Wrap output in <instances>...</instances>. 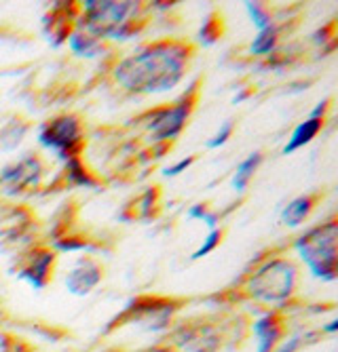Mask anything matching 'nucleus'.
Returning a JSON list of instances; mask_svg holds the SVG:
<instances>
[{
  "label": "nucleus",
  "instance_id": "f257e3e1",
  "mask_svg": "<svg viewBox=\"0 0 338 352\" xmlns=\"http://www.w3.org/2000/svg\"><path fill=\"white\" fill-rule=\"evenodd\" d=\"M193 55V45L184 41L148 43L116 61L112 78L127 93H165L176 89L187 76Z\"/></svg>",
  "mask_w": 338,
  "mask_h": 352
},
{
  "label": "nucleus",
  "instance_id": "f03ea898",
  "mask_svg": "<svg viewBox=\"0 0 338 352\" xmlns=\"http://www.w3.org/2000/svg\"><path fill=\"white\" fill-rule=\"evenodd\" d=\"M298 283V268L290 258H268L260 262L245 280L248 294L264 304H282L292 298Z\"/></svg>",
  "mask_w": 338,
  "mask_h": 352
},
{
  "label": "nucleus",
  "instance_id": "7ed1b4c3",
  "mask_svg": "<svg viewBox=\"0 0 338 352\" xmlns=\"http://www.w3.org/2000/svg\"><path fill=\"white\" fill-rule=\"evenodd\" d=\"M336 245H338V223L330 219L321 226L311 228L296 239L294 247L300 260L309 266L311 274L319 280H334L338 272L336 264Z\"/></svg>",
  "mask_w": 338,
  "mask_h": 352
},
{
  "label": "nucleus",
  "instance_id": "20e7f679",
  "mask_svg": "<svg viewBox=\"0 0 338 352\" xmlns=\"http://www.w3.org/2000/svg\"><path fill=\"white\" fill-rule=\"evenodd\" d=\"M83 17L78 19V30L98 41L110 38L114 32L131 19H138L142 9L140 3H125V0H87L81 5Z\"/></svg>",
  "mask_w": 338,
  "mask_h": 352
},
{
  "label": "nucleus",
  "instance_id": "39448f33",
  "mask_svg": "<svg viewBox=\"0 0 338 352\" xmlns=\"http://www.w3.org/2000/svg\"><path fill=\"white\" fill-rule=\"evenodd\" d=\"M39 142L43 148L57 154L59 161H74L81 158L85 148V131L83 120L76 114H59L49 118L39 129Z\"/></svg>",
  "mask_w": 338,
  "mask_h": 352
},
{
  "label": "nucleus",
  "instance_id": "423d86ee",
  "mask_svg": "<svg viewBox=\"0 0 338 352\" xmlns=\"http://www.w3.org/2000/svg\"><path fill=\"white\" fill-rule=\"evenodd\" d=\"M193 95L184 93L178 102H173L171 106H163L159 110L148 112L144 118V126L146 131L150 133V138L155 142H173L187 126L191 112H193Z\"/></svg>",
  "mask_w": 338,
  "mask_h": 352
},
{
  "label": "nucleus",
  "instance_id": "0eeeda50",
  "mask_svg": "<svg viewBox=\"0 0 338 352\" xmlns=\"http://www.w3.org/2000/svg\"><path fill=\"white\" fill-rule=\"evenodd\" d=\"M45 165L36 154H25L0 171V188L7 197H25L41 184Z\"/></svg>",
  "mask_w": 338,
  "mask_h": 352
},
{
  "label": "nucleus",
  "instance_id": "6e6552de",
  "mask_svg": "<svg viewBox=\"0 0 338 352\" xmlns=\"http://www.w3.org/2000/svg\"><path fill=\"white\" fill-rule=\"evenodd\" d=\"M176 306L165 300H138L134 302L125 314L120 316V321L142 325L146 331H163L169 325V318L173 314Z\"/></svg>",
  "mask_w": 338,
  "mask_h": 352
},
{
  "label": "nucleus",
  "instance_id": "1a4fd4ad",
  "mask_svg": "<svg viewBox=\"0 0 338 352\" xmlns=\"http://www.w3.org/2000/svg\"><path fill=\"white\" fill-rule=\"evenodd\" d=\"M53 266H55V253L47 247H34L21 260V266L15 270V274L17 278L32 285L34 289H45L51 280Z\"/></svg>",
  "mask_w": 338,
  "mask_h": 352
},
{
  "label": "nucleus",
  "instance_id": "9d476101",
  "mask_svg": "<svg viewBox=\"0 0 338 352\" xmlns=\"http://www.w3.org/2000/svg\"><path fill=\"white\" fill-rule=\"evenodd\" d=\"M102 278H104V266L96 258H81L68 270L64 283L68 294L76 298H85L102 283Z\"/></svg>",
  "mask_w": 338,
  "mask_h": 352
},
{
  "label": "nucleus",
  "instance_id": "9b49d317",
  "mask_svg": "<svg viewBox=\"0 0 338 352\" xmlns=\"http://www.w3.org/2000/svg\"><path fill=\"white\" fill-rule=\"evenodd\" d=\"M173 342L184 352H218L222 346L218 329L203 323L180 327Z\"/></svg>",
  "mask_w": 338,
  "mask_h": 352
},
{
  "label": "nucleus",
  "instance_id": "f8f14e48",
  "mask_svg": "<svg viewBox=\"0 0 338 352\" xmlns=\"http://www.w3.org/2000/svg\"><path fill=\"white\" fill-rule=\"evenodd\" d=\"M74 23H76L74 9H70L66 5L51 9L43 19V30H45V36L49 38V45L59 47V45L68 43V38L74 32Z\"/></svg>",
  "mask_w": 338,
  "mask_h": 352
},
{
  "label": "nucleus",
  "instance_id": "ddd939ff",
  "mask_svg": "<svg viewBox=\"0 0 338 352\" xmlns=\"http://www.w3.org/2000/svg\"><path fill=\"white\" fill-rule=\"evenodd\" d=\"M254 336L258 340L256 352H273L284 336V321L279 312H266L254 323Z\"/></svg>",
  "mask_w": 338,
  "mask_h": 352
},
{
  "label": "nucleus",
  "instance_id": "4468645a",
  "mask_svg": "<svg viewBox=\"0 0 338 352\" xmlns=\"http://www.w3.org/2000/svg\"><path fill=\"white\" fill-rule=\"evenodd\" d=\"M319 199H321L319 195H300V197L292 199L286 205V209L282 211V219H284L286 226L298 228L300 223H304L306 219H309V215L313 213Z\"/></svg>",
  "mask_w": 338,
  "mask_h": 352
},
{
  "label": "nucleus",
  "instance_id": "2eb2a0df",
  "mask_svg": "<svg viewBox=\"0 0 338 352\" xmlns=\"http://www.w3.org/2000/svg\"><path fill=\"white\" fill-rule=\"evenodd\" d=\"M321 129H324V120L321 118H306V120L298 122L294 126L290 140L284 146V154H292V152H296V150H300L304 146H309L319 135Z\"/></svg>",
  "mask_w": 338,
  "mask_h": 352
},
{
  "label": "nucleus",
  "instance_id": "dca6fc26",
  "mask_svg": "<svg viewBox=\"0 0 338 352\" xmlns=\"http://www.w3.org/2000/svg\"><path fill=\"white\" fill-rule=\"evenodd\" d=\"M68 47L70 51L76 55V57H83V59H98L106 53V47H104V41H98L94 36L85 34L81 30H74L72 36L68 38Z\"/></svg>",
  "mask_w": 338,
  "mask_h": 352
},
{
  "label": "nucleus",
  "instance_id": "f3484780",
  "mask_svg": "<svg viewBox=\"0 0 338 352\" xmlns=\"http://www.w3.org/2000/svg\"><path fill=\"white\" fill-rule=\"evenodd\" d=\"M260 163H262V152L256 150V152H252L248 158H243V161L237 165L235 175H233V188L237 192H245V190H248V186H250L256 169L260 167Z\"/></svg>",
  "mask_w": 338,
  "mask_h": 352
},
{
  "label": "nucleus",
  "instance_id": "a211bd4d",
  "mask_svg": "<svg viewBox=\"0 0 338 352\" xmlns=\"http://www.w3.org/2000/svg\"><path fill=\"white\" fill-rule=\"evenodd\" d=\"M30 124L21 118H13L0 129V152H13L25 138Z\"/></svg>",
  "mask_w": 338,
  "mask_h": 352
},
{
  "label": "nucleus",
  "instance_id": "6ab92c4d",
  "mask_svg": "<svg viewBox=\"0 0 338 352\" xmlns=\"http://www.w3.org/2000/svg\"><path fill=\"white\" fill-rule=\"evenodd\" d=\"M277 43H279V28L273 23L271 28L258 30V34L250 45V53L256 57H266L277 49Z\"/></svg>",
  "mask_w": 338,
  "mask_h": 352
},
{
  "label": "nucleus",
  "instance_id": "aec40b11",
  "mask_svg": "<svg viewBox=\"0 0 338 352\" xmlns=\"http://www.w3.org/2000/svg\"><path fill=\"white\" fill-rule=\"evenodd\" d=\"M64 165H66V177L70 184H74L78 188H96L98 186L96 177L85 169L81 158H74V161H68Z\"/></svg>",
  "mask_w": 338,
  "mask_h": 352
},
{
  "label": "nucleus",
  "instance_id": "412c9836",
  "mask_svg": "<svg viewBox=\"0 0 338 352\" xmlns=\"http://www.w3.org/2000/svg\"><path fill=\"white\" fill-rule=\"evenodd\" d=\"M220 36H222V19L218 13H209L205 23L199 30V41L203 45H213Z\"/></svg>",
  "mask_w": 338,
  "mask_h": 352
},
{
  "label": "nucleus",
  "instance_id": "4be33fe9",
  "mask_svg": "<svg viewBox=\"0 0 338 352\" xmlns=\"http://www.w3.org/2000/svg\"><path fill=\"white\" fill-rule=\"evenodd\" d=\"M245 9H248L250 19L256 25V30H264V28L273 25V17H271V11L266 9V5H262V3H245Z\"/></svg>",
  "mask_w": 338,
  "mask_h": 352
},
{
  "label": "nucleus",
  "instance_id": "5701e85b",
  "mask_svg": "<svg viewBox=\"0 0 338 352\" xmlns=\"http://www.w3.org/2000/svg\"><path fill=\"white\" fill-rule=\"evenodd\" d=\"M222 236H224V232H222L220 228L209 230V232H207V236H205V241H203V243L199 245V249L191 255V260H201V258H205V255H209L213 249H216V247L220 245Z\"/></svg>",
  "mask_w": 338,
  "mask_h": 352
},
{
  "label": "nucleus",
  "instance_id": "b1692460",
  "mask_svg": "<svg viewBox=\"0 0 338 352\" xmlns=\"http://www.w3.org/2000/svg\"><path fill=\"white\" fill-rule=\"evenodd\" d=\"M189 217L191 219H201L205 226H207V230L218 228V219H220V215L216 211H209L205 205H193L189 209Z\"/></svg>",
  "mask_w": 338,
  "mask_h": 352
},
{
  "label": "nucleus",
  "instance_id": "393cba45",
  "mask_svg": "<svg viewBox=\"0 0 338 352\" xmlns=\"http://www.w3.org/2000/svg\"><path fill=\"white\" fill-rule=\"evenodd\" d=\"M233 129H235V124L231 122V120H226V122H222L220 124V129L216 131V135H213L211 140H207V148L209 150H216V148H220V146H224L229 140H231V135H233Z\"/></svg>",
  "mask_w": 338,
  "mask_h": 352
},
{
  "label": "nucleus",
  "instance_id": "a878e982",
  "mask_svg": "<svg viewBox=\"0 0 338 352\" xmlns=\"http://www.w3.org/2000/svg\"><path fill=\"white\" fill-rule=\"evenodd\" d=\"M157 199H159V190L157 188H148L142 199H140V213L142 217H150L152 211L157 209Z\"/></svg>",
  "mask_w": 338,
  "mask_h": 352
},
{
  "label": "nucleus",
  "instance_id": "bb28decb",
  "mask_svg": "<svg viewBox=\"0 0 338 352\" xmlns=\"http://www.w3.org/2000/svg\"><path fill=\"white\" fill-rule=\"evenodd\" d=\"M193 163H195V156H187V158H182V161L173 163L171 167H167L163 173H165L167 177H178V175H182L184 171H187Z\"/></svg>",
  "mask_w": 338,
  "mask_h": 352
},
{
  "label": "nucleus",
  "instance_id": "cd10ccee",
  "mask_svg": "<svg viewBox=\"0 0 338 352\" xmlns=\"http://www.w3.org/2000/svg\"><path fill=\"white\" fill-rule=\"evenodd\" d=\"M306 340H309V336H302V333H298V336L290 338L288 342H284L279 348H275L273 352H296V350L302 346V342H306Z\"/></svg>",
  "mask_w": 338,
  "mask_h": 352
},
{
  "label": "nucleus",
  "instance_id": "c85d7f7f",
  "mask_svg": "<svg viewBox=\"0 0 338 352\" xmlns=\"http://www.w3.org/2000/svg\"><path fill=\"white\" fill-rule=\"evenodd\" d=\"M330 106H332V100H330V98L321 100V102L311 110L309 118H321V120H326V116H328V112H330Z\"/></svg>",
  "mask_w": 338,
  "mask_h": 352
},
{
  "label": "nucleus",
  "instance_id": "c756f323",
  "mask_svg": "<svg viewBox=\"0 0 338 352\" xmlns=\"http://www.w3.org/2000/svg\"><path fill=\"white\" fill-rule=\"evenodd\" d=\"M313 41L317 43V45H324V43H328V41H334V34H332V25L330 28H319L315 34H313Z\"/></svg>",
  "mask_w": 338,
  "mask_h": 352
},
{
  "label": "nucleus",
  "instance_id": "7c9ffc66",
  "mask_svg": "<svg viewBox=\"0 0 338 352\" xmlns=\"http://www.w3.org/2000/svg\"><path fill=\"white\" fill-rule=\"evenodd\" d=\"M57 249H64V251H83L87 249L89 245L83 243V241H66V243H55Z\"/></svg>",
  "mask_w": 338,
  "mask_h": 352
},
{
  "label": "nucleus",
  "instance_id": "2f4dec72",
  "mask_svg": "<svg viewBox=\"0 0 338 352\" xmlns=\"http://www.w3.org/2000/svg\"><path fill=\"white\" fill-rule=\"evenodd\" d=\"M336 329H338V321H336V318H334V321H330V323L324 327L326 333H336Z\"/></svg>",
  "mask_w": 338,
  "mask_h": 352
},
{
  "label": "nucleus",
  "instance_id": "473e14b6",
  "mask_svg": "<svg viewBox=\"0 0 338 352\" xmlns=\"http://www.w3.org/2000/svg\"><path fill=\"white\" fill-rule=\"evenodd\" d=\"M152 352H176V350H171V348H155Z\"/></svg>",
  "mask_w": 338,
  "mask_h": 352
}]
</instances>
